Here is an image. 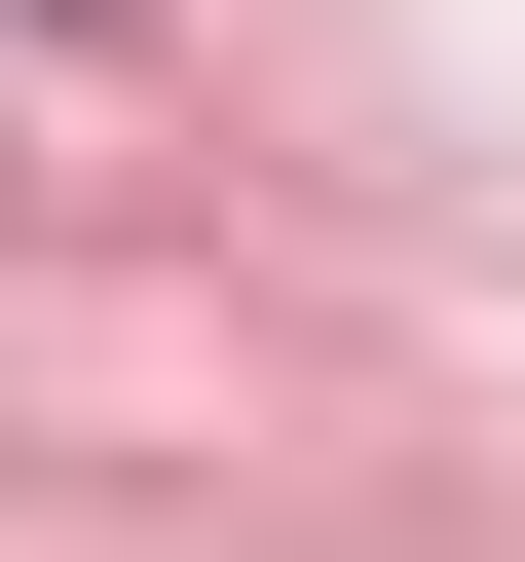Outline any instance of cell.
Here are the masks:
<instances>
[{
    "label": "cell",
    "instance_id": "cell-1",
    "mask_svg": "<svg viewBox=\"0 0 525 562\" xmlns=\"http://www.w3.org/2000/svg\"><path fill=\"white\" fill-rule=\"evenodd\" d=\"M38 38H76V0H38Z\"/></svg>",
    "mask_w": 525,
    "mask_h": 562
}]
</instances>
